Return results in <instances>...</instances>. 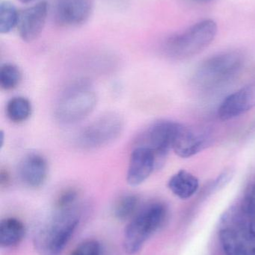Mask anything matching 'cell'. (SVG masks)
Listing matches in <instances>:
<instances>
[{"instance_id": "cell-8", "label": "cell", "mask_w": 255, "mask_h": 255, "mask_svg": "<svg viewBox=\"0 0 255 255\" xmlns=\"http://www.w3.org/2000/svg\"><path fill=\"white\" fill-rule=\"evenodd\" d=\"M180 124L172 121H160L149 128L144 135V146L151 148L157 159V169L164 162L166 155L172 150L175 135Z\"/></svg>"}, {"instance_id": "cell-25", "label": "cell", "mask_w": 255, "mask_h": 255, "mask_svg": "<svg viewBox=\"0 0 255 255\" xmlns=\"http://www.w3.org/2000/svg\"><path fill=\"white\" fill-rule=\"evenodd\" d=\"M20 2L24 3V4H28V3L32 2V1H36V0H19Z\"/></svg>"}, {"instance_id": "cell-11", "label": "cell", "mask_w": 255, "mask_h": 255, "mask_svg": "<svg viewBox=\"0 0 255 255\" xmlns=\"http://www.w3.org/2000/svg\"><path fill=\"white\" fill-rule=\"evenodd\" d=\"M157 169L154 151L144 145L136 147L130 154L127 181L130 185L139 186L145 182Z\"/></svg>"}, {"instance_id": "cell-21", "label": "cell", "mask_w": 255, "mask_h": 255, "mask_svg": "<svg viewBox=\"0 0 255 255\" xmlns=\"http://www.w3.org/2000/svg\"><path fill=\"white\" fill-rule=\"evenodd\" d=\"M79 197L77 190L74 188H68L64 190L56 201L58 211H70Z\"/></svg>"}, {"instance_id": "cell-18", "label": "cell", "mask_w": 255, "mask_h": 255, "mask_svg": "<svg viewBox=\"0 0 255 255\" xmlns=\"http://www.w3.org/2000/svg\"><path fill=\"white\" fill-rule=\"evenodd\" d=\"M139 203V197L136 195L121 196L114 206V216L120 221H126L136 214Z\"/></svg>"}, {"instance_id": "cell-6", "label": "cell", "mask_w": 255, "mask_h": 255, "mask_svg": "<svg viewBox=\"0 0 255 255\" xmlns=\"http://www.w3.org/2000/svg\"><path fill=\"white\" fill-rule=\"evenodd\" d=\"M97 96L85 82L75 84L66 90L58 101L55 117L60 123L75 124L85 119L94 111Z\"/></svg>"}, {"instance_id": "cell-12", "label": "cell", "mask_w": 255, "mask_h": 255, "mask_svg": "<svg viewBox=\"0 0 255 255\" xmlns=\"http://www.w3.org/2000/svg\"><path fill=\"white\" fill-rule=\"evenodd\" d=\"M92 10V0H60L55 17L63 26H79L88 20Z\"/></svg>"}, {"instance_id": "cell-2", "label": "cell", "mask_w": 255, "mask_h": 255, "mask_svg": "<svg viewBox=\"0 0 255 255\" xmlns=\"http://www.w3.org/2000/svg\"><path fill=\"white\" fill-rule=\"evenodd\" d=\"M167 215L166 205L159 202L148 204L138 211L124 230L125 253L133 255L140 252L147 241L163 226Z\"/></svg>"}, {"instance_id": "cell-24", "label": "cell", "mask_w": 255, "mask_h": 255, "mask_svg": "<svg viewBox=\"0 0 255 255\" xmlns=\"http://www.w3.org/2000/svg\"><path fill=\"white\" fill-rule=\"evenodd\" d=\"M10 182V175L7 170L1 169V173H0V184L1 187L7 186V184Z\"/></svg>"}, {"instance_id": "cell-26", "label": "cell", "mask_w": 255, "mask_h": 255, "mask_svg": "<svg viewBox=\"0 0 255 255\" xmlns=\"http://www.w3.org/2000/svg\"><path fill=\"white\" fill-rule=\"evenodd\" d=\"M201 1H208V0H201Z\"/></svg>"}, {"instance_id": "cell-4", "label": "cell", "mask_w": 255, "mask_h": 255, "mask_svg": "<svg viewBox=\"0 0 255 255\" xmlns=\"http://www.w3.org/2000/svg\"><path fill=\"white\" fill-rule=\"evenodd\" d=\"M217 22L205 19L183 32L171 36L165 43V52L175 59L193 58L211 44L217 34Z\"/></svg>"}, {"instance_id": "cell-5", "label": "cell", "mask_w": 255, "mask_h": 255, "mask_svg": "<svg viewBox=\"0 0 255 255\" xmlns=\"http://www.w3.org/2000/svg\"><path fill=\"white\" fill-rule=\"evenodd\" d=\"M79 219L70 211H58L52 220L37 232L34 246L40 255H59L71 240Z\"/></svg>"}, {"instance_id": "cell-9", "label": "cell", "mask_w": 255, "mask_h": 255, "mask_svg": "<svg viewBox=\"0 0 255 255\" xmlns=\"http://www.w3.org/2000/svg\"><path fill=\"white\" fill-rule=\"evenodd\" d=\"M48 14V3L41 1L19 12L18 34L23 41L30 43L43 31Z\"/></svg>"}, {"instance_id": "cell-20", "label": "cell", "mask_w": 255, "mask_h": 255, "mask_svg": "<svg viewBox=\"0 0 255 255\" xmlns=\"http://www.w3.org/2000/svg\"><path fill=\"white\" fill-rule=\"evenodd\" d=\"M22 73L16 66L5 64L0 69V86L6 91L15 89L20 83Z\"/></svg>"}, {"instance_id": "cell-17", "label": "cell", "mask_w": 255, "mask_h": 255, "mask_svg": "<svg viewBox=\"0 0 255 255\" xmlns=\"http://www.w3.org/2000/svg\"><path fill=\"white\" fill-rule=\"evenodd\" d=\"M32 112L31 103L24 97H13L6 106V115L11 122L21 124L30 118Z\"/></svg>"}, {"instance_id": "cell-1", "label": "cell", "mask_w": 255, "mask_h": 255, "mask_svg": "<svg viewBox=\"0 0 255 255\" xmlns=\"http://www.w3.org/2000/svg\"><path fill=\"white\" fill-rule=\"evenodd\" d=\"M219 237L226 255H255V217L241 205L231 208L222 220Z\"/></svg>"}, {"instance_id": "cell-19", "label": "cell", "mask_w": 255, "mask_h": 255, "mask_svg": "<svg viewBox=\"0 0 255 255\" xmlns=\"http://www.w3.org/2000/svg\"><path fill=\"white\" fill-rule=\"evenodd\" d=\"M19 12L13 3L1 1L0 4V33L7 34L16 27Z\"/></svg>"}, {"instance_id": "cell-13", "label": "cell", "mask_w": 255, "mask_h": 255, "mask_svg": "<svg viewBox=\"0 0 255 255\" xmlns=\"http://www.w3.org/2000/svg\"><path fill=\"white\" fill-rule=\"evenodd\" d=\"M208 144L206 136L180 124L175 135L172 150L183 158L193 157L202 151Z\"/></svg>"}, {"instance_id": "cell-23", "label": "cell", "mask_w": 255, "mask_h": 255, "mask_svg": "<svg viewBox=\"0 0 255 255\" xmlns=\"http://www.w3.org/2000/svg\"><path fill=\"white\" fill-rule=\"evenodd\" d=\"M241 205L246 211L255 217V182L247 190Z\"/></svg>"}, {"instance_id": "cell-7", "label": "cell", "mask_w": 255, "mask_h": 255, "mask_svg": "<svg viewBox=\"0 0 255 255\" xmlns=\"http://www.w3.org/2000/svg\"><path fill=\"white\" fill-rule=\"evenodd\" d=\"M123 129L122 118L115 114H107L91 123L80 132L78 143L88 149L101 148L118 139Z\"/></svg>"}, {"instance_id": "cell-10", "label": "cell", "mask_w": 255, "mask_h": 255, "mask_svg": "<svg viewBox=\"0 0 255 255\" xmlns=\"http://www.w3.org/2000/svg\"><path fill=\"white\" fill-rule=\"evenodd\" d=\"M255 107V82L228 96L218 109V117L229 121L247 113Z\"/></svg>"}, {"instance_id": "cell-16", "label": "cell", "mask_w": 255, "mask_h": 255, "mask_svg": "<svg viewBox=\"0 0 255 255\" xmlns=\"http://www.w3.org/2000/svg\"><path fill=\"white\" fill-rule=\"evenodd\" d=\"M25 235L23 223L16 218L7 217L0 223V246L11 248L20 244Z\"/></svg>"}, {"instance_id": "cell-15", "label": "cell", "mask_w": 255, "mask_h": 255, "mask_svg": "<svg viewBox=\"0 0 255 255\" xmlns=\"http://www.w3.org/2000/svg\"><path fill=\"white\" fill-rule=\"evenodd\" d=\"M168 187L174 195L181 199H188L197 193L199 181L191 172L181 169L172 175Z\"/></svg>"}, {"instance_id": "cell-22", "label": "cell", "mask_w": 255, "mask_h": 255, "mask_svg": "<svg viewBox=\"0 0 255 255\" xmlns=\"http://www.w3.org/2000/svg\"><path fill=\"white\" fill-rule=\"evenodd\" d=\"M101 247L96 240H87L79 244L70 255H100Z\"/></svg>"}, {"instance_id": "cell-3", "label": "cell", "mask_w": 255, "mask_h": 255, "mask_svg": "<svg viewBox=\"0 0 255 255\" xmlns=\"http://www.w3.org/2000/svg\"><path fill=\"white\" fill-rule=\"evenodd\" d=\"M244 58L238 52L217 54L202 63L195 72V85L203 91H211L227 84L242 70Z\"/></svg>"}, {"instance_id": "cell-14", "label": "cell", "mask_w": 255, "mask_h": 255, "mask_svg": "<svg viewBox=\"0 0 255 255\" xmlns=\"http://www.w3.org/2000/svg\"><path fill=\"white\" fill-rule=\"evenodd\" d=\"M19 174L27 187L38 188L43 186L47 178V162L40 154H28L19 163Z\"/></svg>"}]
</instances>
